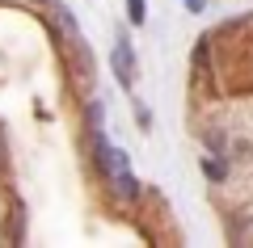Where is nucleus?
I'll use <instances>...</instances> for the list:
<instances>
[{
    "mask_svg": "<svg viewBox=\"0 0 253 248\" xmlns=\"http://www.w3.org/2000/svg\"><path fill=\"white\" fill-rule=\"evenodd\" d=\"M126 21L131 26H144L148 21V0H126Z\"/></svg>",
    "mask_w": 253,
    "mask_h": 248,
    "instance_id": "nucleus-5",
    "label": "nucleus"
},
{
    "mask_svg": "<svg viewBox=\"0 0 253 248\" xmlns=\"http://www.w3.org/2000/svg\"><path fill=\"white\" fill-rule=\"evenodd\" d=\"M93 156H97V169L106 173V177H114L118 169H126V156L123 147H114V143L101 135V126H93Z\"/></svg>",
    "mask_w": 253,
    "mask_h": 248,
    "instance_id": "nucleus-1",
    "label": "nucleus"
},
{
    "mask_svg": "<svg viewBox=\"0 0 253 248\" xmlns=\"http://www.w3.org/2000/svg\"><path fill=\"white\" fill-rule=\"evenodd\" d=\"M110 185H114V194L123 198V202H135V198H139V181H135L131 169H118L114 177H110Z\"/></svg>",
    "mask_w": 253,
    "mask_h": 248,
    "instance_id": "nucleus-3",
    "label": "nucleus"
},
{
    "mask_svg": "<svg viewBox=\"0 0 253 248\" xmlns=\"http://www.w3.org/2000/svg\"><path fill=\"white\" fill-rule=\"evenodd\" d=\"M89 122L101 126V101H93V106H89Z\"/></svg>",
    "mask_w": 253,
    "mask_h": 248,
    "instance_id": "nucleus-8",
    "label": "nucleus"
},
{
    "mask_svg": "<svg viewBox=\"0 0 253 248\" xmlns=\"http://www.w3.org/2000/svg\"><path fill=\"white\" fill-rule=\"evenodd\" d=\"M135 122H139V131H152V109H148V106H135Z\"/></svg>",
    "mask_w": 253,
    "mask_h": 248,
    "instance_id": "nucleus-6",
    "label": "nucleus"
},
{
    "mask_svg": "<svg viewBox=\"0 0 253 248\" xmlns=\"http://www.w3.org/2000/svg\"><path fill=\"white\" fill-rule=\"evenodd\" d=\"M110 68H114V76H118V84H123V89H131V84H135V51H131V42H126V38H118L114 55H110Z\"/></svg>",
    "mask_w": 253,
    "mask_h": 248,
    "instance_id": "nucleus-2",
    "label": "nucleus"
},
{
    "mask_svg": "<svg viewBox=\"0 0 253 248\" xmlns=\"http://www.w3.org/2000/svg\"><path fill=\"white\" fill-rule=\"evenodd\" d=\"M203 177H207V181H228V164H224V160H215V156H203Z\"/></svg>",
    "mask_w": 253,
    "mask_h": 248,
    "instance_id": "nucleus-4",
    "label": "nucleus"
},
{
    "mask_svg": "<svg viewBox=\"0 0 253 248\" xmlns=\"http://www.w3.org/2000/svg\"><path fill=\"white\" fill-rule=\"evenodd\" d=\"M38 4H55V0H38Z\"/></svg>",
    "mask_w": 253,
    "mask_h": 248,
    "instance_id": "nucleus-10",
    "label": "nucleus"
},
{
    "mask_svg": "<svg viewBox=\"0 0 253 248\" xmlns=\"http://www.w3.org/2000/svg\"><path fill=\"white\" fill-rule=\"evenodd\" d=\"M186 9L190 13H203V0H186Z\"/></svg>",
    "mask_w": 253,
    "mask_h": 248,
    "instance_id": "nucleus-9",
    "label": "nucleus"
},
{
    "mask_svg": "<svg viewBox=\"0 0 253 248\" xmlns=\"http://www.w3.org/2000/svg\"><path fill=\"white\" fill-rule=\"evenodd\" d=\"M207 143H211V151H228L224 147V131H207Z\"/></svg>",
    "mask_w": 253,
    "mask_h": 248,
    "instance_id": "nucleus-7",
    "label": "nucleus"
}]
</instances>
